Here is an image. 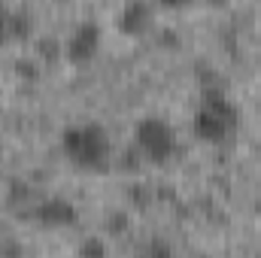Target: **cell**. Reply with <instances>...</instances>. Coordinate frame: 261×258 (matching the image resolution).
<instances>
[{
  "instance_id": "cell-1",
  "label": "cell",
  "mask_w": 261,
  "mask_h": 258,
  "mask_svg": "<svg viewBox=\"0 0 261 258\" xmlns=\"http://www.w3.org/2000/svg\"><path fill=\"white\" fill-rule=\"evenodd\" d=\"M192 128L195 137L210 143V146H219V143H228L237 128H240V107L237 100L231 97L228 88L222 85H206L197 97V107L192 113Z\"/></svg>"
},
{
  "instance_id": "cell-2",
  "label": "cell",
  "mask_w": 261,
  "mask_h": 258,
  "mask_svg": "<svg viewBox=\"0 0 261 258\" xmlns=\"http://www.w3.org/2000/svg\"><path fill=\"white\" fill-rule=\"evenodd\" d=\"M61 152L79 170H103L110 164V155H113L110 131L91 119L70 122L61 131Z\"/></svg>"
},
{
  "instance_id": "cell-3",
  "label": "cell",
  "mask_w": 261,
  "mask_h": 258,
  "mask_svg": "<svg viewBox=\"0 0 261 258\" xmlns=\"http://www.w3.org/2000/svg\"><path fill=\"white\" fill-rule=\"evenodd\" d=\"M134 146L146 161L167 164L179 152V137H176V128L164 116L149 113V116H140L134 125Z\"/></svg>"
},
{
  "instance_id": "cell-4",
  "label": "cell",
  "mask_w": 261,
  "mask_h": 258,
  "mask_svg": "<svg viewBox=\"0 0 261 258\" xmlns=\"http://www.w3.org/2000/svg\"><path fill=\"white\" fill-rule=\"evenodd\" d=\"M31 219L46 228H70V225H76L79 210L64 194H46L31 203Z\"/></svg>"
},
{
  "instance_id": "cell-5",
  "label": "cell",
  "mask_w": 261,
  "mask_h": 258,
  "mask_svg": "<svg viewBox=\"0 0 261 258\" xmlns=\"http://www.w3.org/2000/svg\"><path fill=\"white\" fill-rule=\"evenodd\" d=\"M100 40H103V28L94 21V18H82L73 24V31L67 34L64 40V52L70 61H88L97 55L100 49Z\"/></svg>"
},
{
  "instance_id": "cell-6",
  "label": "cell",
  "mask_w": 261,
  "mask_h": 258,
  "mask_svg": "<svg viewBox=\"0 0 261 258\" xmlns=\"http://www.w3.org/2000/svg\"><path fill=\"white\" fill-rule=\"evenodd\" d=\"M152 18H155V6L152 3H146V0H130L125 3L122 9H119V28L125 31V34H143L149 24H152Z\"/></svg>"
},
{
  "instance_id": "cell-7",
  "label": "cell",
  "mask_w": 261,
  "mask_h": 258,
  "mask_svg": "<svg viewBox=\"0 0 261 258\" xmlns=\"http://www.w3.org/2000/svg\"><path fill=\"white\" fill-rule=\"evenodd\" d=\"M137 258H176V255H173V246H170L167 240L155 237V240H149V243L140 249V255Z\"/></svg>"
},
{
  "instance_id": "cell-8",
  "label": "cell",
  "mask_w": 261,
  "mask_h": 258,
  "mask_svg": "<svg viewBox=\"0 0 261 258\" xmlns=\"http://www.w3.org/2000/svg\"><path fill=\"white\" fill-rule=\"evenodd\" d=\"M110 249H107V240L100 237H85L79 243V258H107Z\"/></svg>"
},
{
  "instance_id": "cell-9",
  "label": "cell",
  "mask_w": 261,
  "mask_h": 258,
  "mask_svg": "<svg viewBox=\"0 0 261 258\" xmlns=\"http://www.w3.org/2000/svg\"><path fill=\"white\" fill-rule=\"evenodd\" d=\"M31 31H34V15L28 9H12V40L28 37Z\"/></svg>"
},
{
  "instance_id": "cell-10",
  "label": "cell",
  "mask_w": 261,
  "mask_h": 258,
  "mask_svg": "<svg viewBox=\"0 0 261 258\" xmlns=\"http://www.w3.org/2000/svg\"><path fill=\"white\" fill-rule=\"evenodd\" d=\"M12 40V9L0 3V43Z\"/></svg>"
},
{
  "instance_id": "cell-11",
  "label": "cell",
  "mask_w": 261,
  "mask_h": 258,
  "mask_svg": "<svg viewBox=\"0 0 261 258\" xmlns=\"http://www.w3.org/2000/svg\"><path fill=\"white\" fill-rule=\"evenodd\" d=\"M258 67H261V58H258Z\"/></svg>"
}]
</instances>
